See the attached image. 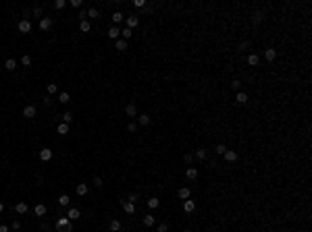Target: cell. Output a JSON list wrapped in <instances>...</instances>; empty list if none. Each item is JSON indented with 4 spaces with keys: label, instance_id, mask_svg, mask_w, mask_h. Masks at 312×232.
I'll list each match as a JSON object with an SVG mask.
<instances>
[{
    "label": "cell",
    "instance_id": "30",
    "mask_svg": "<svg viewBox=\"0 0 312 232\" xmlns=\"http://www.w3.org/2000/svg\"><path fill=\"white\" fill-rule=\"evenodd\" d=\"M88 17H92V19H98V17H100V13H98L96 8H88Z\"/></svg>",
    "mask_w": 312,
    "mask_h": 232
},
{
    "label": "cell",
    "instance_id": "22",
    "mask_svg": "<svg viewBox=\"0 0 312 232\" xmlns=\"http://www.w3.org/2000/svg\"><path fill=\"white\" fill-rule=\"evenodd\" d=\"M123 207H125V212H127V213H133V212H135V203H131V201H125Z\"/></svg>",
    "mask_w": 312,
    "mask_h": 232
},
{
    "label": "cell",
    "instance_id": "49",
    "mask_svg": "<svg viewBox=\"0 0 312 232\" xmlns=\"http://www.w3.org/2000/svg\"><path fill=\"white\" fill-rule=\"evenodd\" d=\"M94 187H98V189H100V187H102V180H100V178H94Z\"/></svg>",
    "mask_w": 312,
    "mask_h": 232
},
{
    "label": "cell",
    "instance_id": "2",
    "mask_svg": "<svg viewBox=\"0 0 312 232\" xmlns=\"http://www.w3.org/2000/svg\"><path fill=\"white\" fill-rule=\"evenodd\" d=\"M17 29H19L21 33H29V31H31V23H29L27 19H23V21H19V25H17Z\"/></svg>",
    "mask_w": 312,
    "mask_h": 232
},
{
    "label": "cell",
    "instance_id": "32",
    "mask_svg": "<svg viewBox=\"0 0 312 232\" xmlns=\"http://www.w3.org/2000/svg\"><path fill=\"white\" fill-rule=\"evenodd\" d=\"M117 50H127V41H125V40H117Z\"/></svg>",
    "mask_w": 312,
    "mask_h": 232
},
{
    "label": "cell",
    "instance_id": "39",
    "mask_svg": "<svg viewBox=\"0 0 312 232\" xmlns=\"http://www.w3.org/2000/svg\"><path fill=\"white\" fill-rule=\"evenodd\" d=\"M192 160H194L192 153H185V156H183V162H185V164H192Z\"/></svg>",
    "mask_w": 312,
    "mask_h": 232
},
{
    "label": "cell",
    "instance_id": "37",
    "mask_svg": "<svg viewBox=\"0 0 312 232\" xmlns=\"http://www.w3.org/2000/svg\"><path fill=\"white\" fill-rule=\"evenodd\" d=\"M121 35H123V37H131V35H133V31H131V29H127V27H125L123 31H121Z\"/></svg>",
    "mask_w": 312,
    "mask_h": 232
},
{
    "label": "cell",
    "instance_id": "25",
    "mask_svg": "<svg viewBox=\"0 0 312 232\" xmlns=\"http://www.w3.org/2000/svg\"><path fill=\"white\" fill-rule=\"evenodd\" d=\"M139 124H150V114H139Z\"/></svg>",
    "mask_w": 312,
    "mask_h": 232
},
{
    "label": "cell",
    "instance_id": "47",
    "mask_svg": "<svg viewBox=\"0 0 312 232\" xmlns=\"http://www.w3.org/2000/svg\"><path fill=\"white\" fill-rule=\"evenodd\" d=\"M71 4H73L75 8H79V6H81V0H71Z\"/></svg>",
    "mask_w": 312,
    "mask_h": 232
},
{
    "label": "cell",
    "instance_id": "50",
    "mask_svg": "<svg viewBox=\"0 0 312 232\" xmlns=\"http://www.w3.org/2000/svg\"><path fill=\"white\" fill-rule=\"evenodd\" d=\"M158 232H166V224H158Z\"/></svg>",
    "mask_w": 312,
    "mask_h": 232
},
{
    "label": "cell",
    "instance_id": "19",
    "mask_svg": "<svg viewBox=\"0 0 312 232\" xmlns=\"http://www.w3.org/2000/svg\"><path fill=\"white\" fill-rule=\"evenodd\" d=\"M15 212H17V213H25V212H27V203H23V201L17 203V205H15Z\"/></svg>",
    "mask_w": 312,
    "mask_h": 232
},
{
    "label": "cell",
    "instance_id": "21",
    "mask_svg": "<svg viewBox=\"0 0 312 232\" xmlns=\"http://www.w3.org/2000/svg\"><path fill=\"white\" fill-rule=\"evenodd\" d=\"M185 176L189 178V180H194V178H198V170H196V168H187Z\"/></svg>",
    "mask_w": 312,
    "mask_h": 232
},
{
    "label": "cell",
    "instance_id": "1",
    "mask_svg": "<svg viewBox=\"0 0 312 232\" xmlns=\"http://www.w3.org/2000/svg\"><path fill=\"white\" fill-rule=\"evenodd\" d=\"M56 228H58L61 232H71V230H73L69 218H58V220H56Z\"/></svg>",
    "mask_w": 312,
    "mask_h": 232
},
{
    "label": "cell",
    "instance_id": "51",
    "mask_svg": "<svg viewBox=\"0 0 312 232\" xmlns=\"http://www.w3.org/2000/svg\"><path fill=\"white\" fill-rule=\"evenodd\" d=\"M0 232H8V228H7L4 224H2V226H0Z\"/></svg>",
    "mask_w": 312,
    "mask_h": 232
},
{
    "label": "cell",
    "instance_id": "11",
    "mask_svg": "<svg viewBox=\"0 0 312 232\" xmlns=\"http://www.w3.org/2000/svg\"><path fill=\"white\" fill-rule=\"evenodd\" d=\"M264 58H266V60H275V58H277V50L275 48L264 50Z\"/></svg>",
    "mask_w": 312,
    "mask_h": 232
},
{
    "label": "cell",
    "instance_id": "8",
    "mask_svg": "<svg viewBox=\"0 0 312 232\" xmlns=\"http://www.w3.org/2000/svg\"><path fill=\"white\" fill-rule=\"evenodd\" d=\"M67 218H69V220H77V218H81V212H79L77 207H71L69 213H67Z\"/></svg>",
    "mask_w": 312,
    "mask_h": 232
},
{
    "label": "cell",
    "instance_id": "31",
    "mask_svg": "<svg viewBox=\"0 0 312 232\" xmlns=\"http://www.w3.org/2000/svg\"><path fill=\"white\" fill-rule=\"evenodd\" d=\"M144 224L146 226H154V216H144Z\"/></svg>",
    "mask_w": 312,
    "mask_h": 232
},
{
    "label": "cell",
    "instance_id": "28",
    "mask_svg": "<svg viewBox=\"0 0 312 232\" xmlns=\"http://www.w3.org/2000/svg\"><path fill=\"white\" fill-rule=\"evenodd\" d=\"M67 133H69V124H65V122L58 124V135H67Z\"/></svg>",
    "mask_w": 312,
    "mask_h": 232
},
{
    "label": "cell",
    "instance_id": "46",
    "mask_svg": "<svg viewBox=\"0 0 312 232\" xmlns=\"http://www.w3.org/2000/svg\"><path fill=\"white\" fill-rule=\"evenodd\" d=\"M127 129L131 131V133H135V129H138V127H135V122H129V124H127Z\"/></svg>",
    "mask_w": 312,
    "mask_h": 232
},
{
    "label": "cell",
    "instance_id": "41",
    "mask_svg": "<svg viewBox=\"0 0 312 232\" xmlns=\"http://www.w3.org/2000/svg\"><path fill=\"white\" fill-rule=\"evenodd\" d=\"M196 156L200 157V160H204V157H206V151H204V149H198V151H196Z\"/></svg>",
    "mask_w": 312,
    "mask_h": 232
},
{
    "label": "cell",
    "instance_id": "3",
    "mask_svg": "<svg viewBox=\"0 0 312 232\" xmlns=\"http://www.w3.org/2000/svg\"><path fill=\"white\" fill-rule=\"evenodd\" d=\"M35 112H38V110H35V106H31V104L23 108V116H25V118H34V116H35Z\"/></svg>",
    "mask_w": 312,
    "mask_h": 232
},
{
    "label": "cell",
    "instance_id": "26",
    "mask_svg": "<svg viewBox=\"0 0 312 232\" xmlns=\"http://www.w3.org/2000/svg\"><path fill=\"white\" fill-rule=\"evenodd\" d=\"M69 201H71L69 195H61V197H58V205H62V207H65V205H69Z\"/></svg>",
    "mask_w": 312,
    "mask_h": 232
},
{
    "label": "cell",
    "instance_id": "13",
    "mask_svg": "<svg viewBox=\"0 0 312 232\" xmlns=\"http://www.w3.org/2000/svg\"><path fill=\"white\" fill-rule=\"evenodd\" d=\"M148 207H150V209H158V207H160V199L158 197L148 199Z\"/></svg>",
    "mask_w": 312,
    "mask_h": 232
},
{
    "label": "cell",
    "instance_id": "17",
    "mask_svg": "<svg viewBox=\"0 0 312 232\" xmlns=\"http://www.w3.org/2000/svg\"><path fill=\"white\" fill-rule=\"evenodd\" d=\"M79 29H81L83 33H88L92 29V25H90V21H79Z\"/></svg>",
    "mask_w": 312,
    "mask_h": 232
},
{
    "label": "cell",
    "instance_id": "40",
    "mask_svg": "<svg viewBox=\"0 0 312 232\" xmlns=\"http://www.w3.org/2000/svg\"><path fill=\"white\" fill-rule=\"evenodd\" d=\"M54 6L58 8V11H61V8H65V0H56V2H54Z\"/></svg>",
    "mask_w": 312,
    "mask_h": 232
},
{
    "label": "cell",
    "instance_id": "4",
    "mask_svg": "<svg viewBox=\"0 0 312 232\" xmlns=\"http://www.w3.org/2000/svg\"><path fill=\"white\" fill-rule=\"evenodd\" d=\"M138 25H139V19L135 17V15L127 17V29H131V31H133V27H138Z\"/></svg>",
    "mask_w": 312,
    "mask_h": 232
},
{
    "label": "cell",
    "instance_id": "14",
    "mask_svg": "<svg viewBox=\"0 0 312 232\" xmlns=\"http://www.w3.org/2000/svg\"><path fill=\"white\" fill-rule=\"evenodd\" d=\"M119 35H121V29H119L117 25H115V27H111V29H108V37H111V40H117Z\"/></svg>",
    "mask_w": 312,
    "mask_h": 232
},
{
    "label": "cell",
    "instance_id": "6",
    "mask_svg": "<svg viewBox=\"0 0 312 232\" xmlns=\"http://www.w3.org/2000/svg\"><path fill=\"white\" fill-rule=\"evenodd\" d=\"M40 160L42 162H50V160H52V149H46V147H44V149L40 151Z\"/></svg>",
    "mask_w": 312,
    "mask_h": 232
},
{
    "label": "cell",
    "instance_id": "7",
    "mask_svg": "<svg viewBox=\"0 0 312 232\" xmlns=\"http://www.w3.org/2000/svg\"><path fill=\"white\" fill-rule=\"evenodd\" d=\"M183 209H185L187 213H192L196 209V203L192 201V199H185V201H183Z\"/></svg>",
    "mask_w": 312,
    "mask_h": 232
},
{
    "label": "cell",
    "instance_id": "42",
    "mask_svg": "<svg viewBox=\"0 0 312 232\" xmlns=\"http://www.w3.org/2000/svg\"><path fill=\"white\" fill-rule=\"evenodd\" d=\"M262 21V13H254V23H260Z\"/></svg>",
    "mask_w": 312,
    "mask_h": 232
},
{
    "label": "cell",
    "instance_id": "48",
    "mask_svg": "<svg viewBox=\"0 0 312 232\" xmlns=\"http://www.w3.org/2000/svg\"><path fill=\"white\" fill-rule=\"evenodd\" d=\"M34 15H35V17H40V15H42V6H35L34 8Z\"/></svg>",
    "mask_w": 312,
    "mask_h": 232
},
{
    "label": "cell",
    "instance_id": "16",
    "mask_svg": "<svg viewBox=\"0 0 312 232\" xmlns=\"http://www.w3.org/2000/svg\"><path fill=\"white\" fill-rule=\"evenodd\" d=\"M258 62H260V56H258V54H250L248 56V64H250V67H256Z\"/></svg>",
    "mask_w": 312,
    "mask_h": 232
},
{
    "label": "cell",
    "instance_id": "27",
    "mask_svg": "<svg viewBox=\"0 0 312 232\" xmlns=\"http://www.w3.org/2000/svg\"><path fill=\"white\" fill-rule=\"evenodd\" d=\"M46 89H48V96H54L56 91H58V87H56V83H48V87H46Z\"/></svg>",
    "mask_w": 312,
    "mask_h": 232
},
{
    "label": "cell",
    "instance_id": "43",
    "mask_svg": "<svg viewBox=\"0 0 312 232\" xmlns=\"http://www.w3.org/2000/svg\"><path fill=\"white\" fill-rule=\"evenodd\" d=\"M133 4H135V6H138V8H144V6H146V2H144V0H135Z\"/></svg>",
    "mask_w": 312,
    "mask_h": 232
},
{
    "label": "cell",
    "instance_id": "38",
    "mask_svg": "<svg viewBox=\"0 0 312 232\" xmlns=\"http://www.w3.org/2000/svg\"><path fill=\"white\" fill-rule=\"evenodd\" d=\"M225 151H227V147H225L223 143H219V145H216V153H221V156H223Z\"/></svg>",
    "mask_w": 312,
    "mask_h": 232
},
{
    "label": "cell",
    "instance_id": "34",
    "mask_svg": "<svg viewBox=\"0 0 312 232\" xmlns=\"http://www.w3.org/2000/svg\"><path fill=\"white\" fill-rule=\"evenodd\" d=\"M239 87H242V81L233 79V83H231V89H233V91H239Z\"/></svg>",
    "mask_w": 312,
    "mask_h": 232
},
{
    "label": "cell",
    "instance_id": "45",
    "mask_svg": "<svg viewBox=\"0 0 312 232\" xmlns=\"http://www.w3.org/2000/svg\"><path fill=\"white\" fill-rule=\"evenodd\" d=\"M50 104H52V97L46 96V97H44V106H50Z\"/></svg>",
    "mask_w": 312,
    "mask_h": 232
},
{
    "label": "cell",
    "instance_id": "10",
    "mask_svg": "<svg viewBox=\"0 0 312 232\" xmlns=\"http://www.w3.org/2000/svg\"><path fill=\"white\" fill-rule=\"evenodd\" d=\"M177 195H179V199H183V201H185V199H189V195H192V191H189L187 187H181V189H179V193H177Z\"/></svg>",
    "mask_w": 312,
    "mask_h": 232
},
{
    "label": "cell",
    "instance_id": "35",
    "mask_svg": "<svg viewBox=\"0 0 312 232\" xmlns=\"http://www.w3.org/2000/svg\"><path fill=\"white\" fill-rule=\"evenodd\" d=\"M21 64H23V67H29V64H31V56H23V58H21Z\"/></svg>",
    "mask_w": 312,
    "mask_h": 232
},
{
    "label": "cell",
    "instance_id": "20",
    "mask_svg": "<svg viewBox=\"0 0 312 232\" xmlns=\"http://www.w3.org/2000/svg\"><path fill=\"white\" fill-rule=\"evenodd\" d=\"M34 213H35V216H44V213H46V205H35V207H34Z\"/></svg>",
    "mask_w": 312,
    "mask_h": 232
},
{
    "label": "cell",
    "instance_id": "52",
    "mask_svg": "<svg viewBox=\"0 0 312 232\" xmlns=\"http://www.w3.org/2000/svg\"><path fill=\"white\" fill-rule=\"evenodd\" d=\"M2 209H4V205H2V203H0V212H2Z\"/></svg>",
    "mask_w": 312,
    "mask_h": 232
},
{
    "label": "cell",
    "instance_id": "36",
    "mask_svg": "<svg viewBox=\"0 0 312 232\" xmlns=\"http://www.w3.org/2000/svg\"><path fill=\"white\" fill-rule=\"evenodd\" d=\"M112 21H115V23H121V21H123V15H121V13L117 11V13L112 15Z\"/></svg>",
    "mask_w": 312,
    "mask_h": 232
},
{
    "label": "cell",
    "instance_id": "15",
    "mask_svg": "<svg viewBox=\"0 0 312 232\" xmlns=\"http://www.w3.org/2000/svg\"><path fill=\"white\" fill-rule=\"evenodd\" d=\"M88 191H90V187H88L85 183L77 184V195H81V197H83V195H88Z\"/></svg>",
    "mask_w": 312,
    "mask_h": 232
},
{
    "label": "cell",
    "instance_id": "44",
    "mask_svg": "<svg viewBox=\"0 0 312 232\" xmlns=\"http://www.w3.org/2000/svg\"><path fill=\"white\" fill-rule=\"evenodd\" d=\"M77 17H79V21H85V17H88V11H81V13L77 15Z\"/></svg>",
    "mask_w": 312,
    "mask_h": 232
},
{
    "label": "cell",
    "instance_id": "5",
    "mask_svg": "<svg viewBox=\"0 0 312 232\" xmlns=\"http://www.w3.org/2000/svg\"><path fill=\"white\" fill-rule=\"evenodd\" d=\"M50 27H52V19H50V17H44V19L40 21V29L42 31H48Z\"/></svg>",
    "mask_w": 312,
    "mask_h": 232
},
{
    "label": "cell",
    "instance_id": "29",
    "mask_svg": "<svg viewBox=\"0 0 312 232\" xmlns=\"http://www.w3.org/2000/svg\"><path fill=\"white\" fill-rule=\"evenodd\" d=\"M111 230H112V232L121 230V222H119V220H112V222H111Z\"/></svg>",
    "mask_w": 312,
    "mask_h": 232
},
{
    "label": "cell",
    "instance_id": "33",
    "mask_svg": "<svg viewBox=\"0 0 312 232\" xmlns=\"http://www.w3.org/2000/svg\"><path fill=\"white\" fill-rule=\"evenodd\" d=\"M71 118H73V114H71V112H65V114H62V122L69 124V122H71Z\"/></svg>",
    "mask_w": 312,
    "mask_h": 232
},
{
    "label": "cell",
    "instance_id": "18",
    "mask_svg": "<svg viewBox=\"0 0 312 232\" xmlns=\"http://www.w3.org/2000/svg\"><path fill=\"white\" fill-rule=\"evenodd\" d=\"M4 68H7V71H15V68H17V60H13V58H8V60L4 62Z\"/></svg>",
    "mask_w": 312,
    "mask_h": 232
},
{
    "label": "cell",
    "instance_id": "9",
    "mask_svg": "<svg viewBox=\"0 0 312 232\" xmlns=\"http://www.w3.org/2000/svg\"><path fill=\"white\" fill-rule=\"evenodd\" d=\"M248 100H250L248 93H243V91H237V93H235V102H237V104H246Z\"/></svg>",
    "mask_w": 312,
    "mask_h": 232
},
{
    "label": "cell",
    "instance_id": "23",
    "mask_svg": "<svg viewBox=\"0 0 312 232\" xmlns=\"http://www.w3.org/2000/svg\"><path fill=\"white\" fill-rule=\"evenodd\" d=\"M58 102H62V104H69L71 102V96L65 91V93H58Z\"/></svg>",
    "mask_w": 312,
    "mask_h": 232
},
{
    "label": "cell",
    "instance_id": "53",
    "mask_svg": "<svg viewBox=\"0 0 312 232\" xmlns=\"http://www.w3.org/2000/svg\"><path fill=\"white\" fill-rule=\"evenodd\" d=\"M183 232H189V230H183Z\"/></svg>",
    "mask_w": 312,
    "mask_h": 232
},
{
    "label": "cell",
    "instance_id": "24",
    "mask_svg": "<svg viewBox=\"0 0 312 232\" xmlns=\"http://www.w3.org/2000/svg\"><path fill=\"white\" fill-rule=\"evenodd\" d=\"M125 112H127V114H129V116H135V114H138V108H135L133 104H129V106L125 108Z\"/></svg>",
    "mask_w": 312,
    "mask_h": 232
},
{
    "label": "cell",
    "instance_id": "12",
    "mask_svg": "<svg viewBox=\"0 0 312 232\" xmlns=\"http://www.w3.org/2000/svg\"><path fill=\"white\" fill-rule=\"evenodd\" d=\"M223 156H225V160H227V162H235V160H237V153H235L233 149H227Z\"/></svg>",
    "mask_w": 312,
    "mask_h": 232
}]
</instances>
